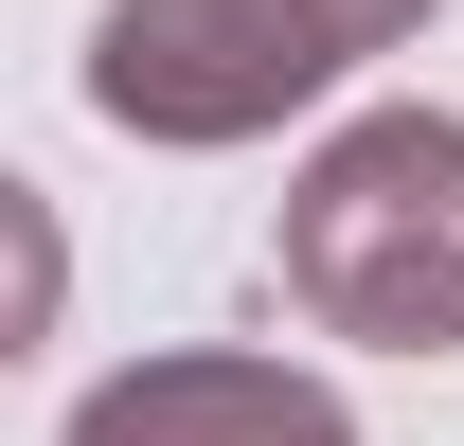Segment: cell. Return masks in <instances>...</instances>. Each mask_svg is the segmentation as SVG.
Masks as SVG:
<instances>
[{
	"instance_id": "obj_1",
	"label": "cell",
	"mask_w": 464,
	"mask_h": 446,
	"mask_svg": "<svg viewBox=\"0 0 464 446\" xmlns=\"http://www.w3.org/2000/svg\"><path fill=\"white\" fill-rule=\"evenodd\" d=\"M268 286H286L322 339L464 357V125H447V108H375V125H340V143L286 179Z\"/></svg>"
},
{
	"instance_id": "obj_2",
	"label": "cell",
	"mask_w": 464,
	"mask_h": 446,
	"mask_svg": "<svg viewBox=\"0 0 464 446\" xmlns=\"http://www.w3.org/2000/svg\"><path fill=\"white\" fill-rule=\"evenodd\" d=\"M429 0H108L90 36V108L125 143H250V125L322 108L357 54H393Z\"/></svg>"
},
{
	"instance_id": "obj_3",
	"label": "cell",
	"mask_w": 464,
	"mask_h": 446,
	"mask_svg": "<svg viewBox=\"0 0 464 446\" xmlns=\"http://www.w3.org/2000/svg\"><path fill=\"white\" fill-rule=\"evenodd\" d=\"M72 446H357V411L286 357H125L72 411Z\"/></svg>"
}]
</instances>
